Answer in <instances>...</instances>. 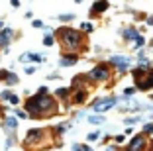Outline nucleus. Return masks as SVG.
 <instances>
[{
  "instance_id": "f257e3e1",
  "label": "nucleus",
  "mask_w": 153,
  "mask_h": 151,
  "mask_svg": "<svg viewBox=\"0 0 153 151\" xmlns=\"http://www.w3.org/2000/svg\"><path fill=\"white\" fill-rule=\"evenodd\" d=\"M26 110L32 118H43V116H53L57 112V102L47 94H37L26 102Z\"/></svg>"
},
{
  "instance_id": "f03ea898",
  "label": "nucleus",
  "mask_w": 153,
  "mask_h": 151,
  "mask_svg": "<svg viewBox=\"0 0 153 151\" xmlns=\"http://www.w3.org/2000/svg\"><path fill=\"white\" fill-rule=\"evenodd\" d=\"M57 39H59V43L63 45L65 49H69V51H79V49L85 47V37H82V33H79V31L73 30V28H61V30H57Z\"/></svg>"
},
{
  "instance_id": "7ed1b4c3",
  "label": "nucleus",
  "mask_w": 153,
  "mask_h": 151,
  "mask_svg": "<svg viewBox=\"0 0 153 151\" xmlns=\"http://www.w3.org/2000/svg\"><path fill=\"white\" fill-rule=\"evenodd\" d=\"M88 79H90V80H106V79H110V73H108V69H106V65L94 67V69L90 71Z\"/></svg>"
},
{
  "instance_id": "20e7f679",
  "label": "nucleus",
  "mask_w": 153,
  "mask_h": 151,
  "mask_svg": "<svg viewBox=\"0 0 153 151\" xmlns=\"http://www.w3.org/2000/svg\"><path fill=\"white\" fill-rule=\"evenodd\" d=\"M116 98H104V100H100V102H96V104H92V110L94 112H106V110H110L112 106H116Z\"/></svg>"
},
{
  "instance_id": "39448f33",
  "label": "nucleus",
  "mask_w": 153,
  "mask_h": 151,
  "mask_svg": "<svg viewBox=\"0 0 153 151\" xmlns=\"http://www.w3.org/2000/svg\"><path fill=\"white\" fill-rule=\"evenodd\" d=\"M110 65L118 67L120 71H128L130 69V59L128 57H110Z\"/></svg>"
},
{
  "instance_id": "423d86ee",
  "label": "nucleus",
  "mask_w": 153,
  "mask_h": 151,
  "mask_svg": "<svg viewBox=\"0 0 153 151\" xmlns=\"http://www.w3.org/2000/svg\"><path fill=\"white\" fill-rule=\"evenodd\" d=\"M143 145H145V133H137V135L131 139V143H130V147H128V151H140Z\"/></svg>"
},
{
  "instance_id": "0eeeda50",
  "label": "nucleus",
  "mask_w": 153,
  "mask_h": 151,
  "mask_svg": "<svg viewBox=\"0 0 153 151\" xmlns=\"http://www.w3.org/2000/svg\"><path fill=\"white\" fill-rule=\"evenodd\" d=\"M43 138H45V132H43V129H30L26 139H27V143H39Z\"/></svg>"
},
{
  "instance_id": "6e6552de",
  "label": "nucleus",
  "mask_w": 153,
  "mask_h": 151,
  "mask_svg": "<svg viewBox=\"0 0 153 151\" xmlns=\"http://www.w3.org/2000/svg\"><path fill=\"white\" fill-rule=\"evenodd\" d=\"M86 96H88V92H86V89H85V86L73 92V100H75V102H79V104H82V102H85V100H86Z\"/></svg>"
},
{
  "instance_id": "1a4fd4ad",
  "label": "nucleus",
  "mask_w": 153,
  "mask_h": 151,
  "mask_svg": "<svg viewBox=\"0 0 153 151\" xmlns=\"http://www.w3.org/2000/svg\"><path fill=\"white\" fill-rule=\"evenodd\" d=\"M106 8H108V2H106V0H100V2L92 4V8H90V16H94V14H100V12H104Z\"/></svg>"
},
{
  "instance_id": "9d476101",
  "label": "nucleus",
  "mask_w": 153,
  "mask_h": 151,
  "mask_svg": "<svg viewBox=\"0 0 153 151\" xmlns=\"http://www.w3.org/2000/svg\"><path fill=\"white\" fill-rule=\"evenodd\" d=\"M20 61H33V63H39V61H41V55H37V53H24L22 57H20Z\"/></svg>"
},
{
  "instance_id": "9b49d317",
  "label": "nucleus",
  "mask_w": 153,
  "mask_h": 151,
  "mask_svg": "<svg viewBox=\"0 0 153 151\" xmlns=\"http://www.w3.org/2000/svg\"><path fill=\"white\" fill-rule=\"evenodd\" d=\"M75 61H76V55H67V57L61 59V65L63 67H71V65H75Z\"/></svg>"
},
{
  "instance_id": "f8f14e48",
  "label": "nucleus",
  "mask_w": 153,
  "mask_h": 151,
  "mask_svg": "<svg viewBox=\"0 0 153 151\" xmlns=\"http://www.w3.org/2000/svg\"><path fill=\"white\" fill-rule=\"evenodd\" d=\"M124 37H126V39H137V37H140V33H137V30L130 28V30L124 31Z\"/></svg>"
},
{
  "instance_id": "ddd939ff",
  "label": "nucleus",
  "mask_w": 153,
  "mask_h": 151,
  "mask_svg": "<svg viewBox=\"0 0 153 151\" xmlns=\"http://www.w3.org/2000/svg\"><path fill=\"white\" fill-rule=\"evenodd\" d=\"M10 36H12V31H10V30H4V31H2V33H0V45H6V43H8Z\"/></svg>"
},
{
  "instance_id": "4468645a",
  "label": "nucleus",
  "mask_w": 153,
  "mask_h": 151,
  "mask_svg": "<svg viewBox=\"0 0 153 151\" xmlns=\"http://www.w3.org/2000/svg\"><path fill=\"white\" fill-rule=\"evenodd\" d=\"M55 92H57L59 98H67V96H69V89H57Z\"/></svg>"
},
{
  "instance_id": "2eb2a0df",
  "label": "nucleus",
  "mask_w": 153,
  "mask_h": 151,
  "mask_svg": "<svg viewBox=\"0 0 153 151\" xmlns=\"http://www.w3.org/2000/svg\"><path fill=\"white\" fill-rule=\"evenodd\" d=\"M90 124H104L102 116H90Z\"/></svg>"
},
{
  "instance_id": "dca6fc26",
  "label": "nucleus",
  "mask_w": 153,
  "mask_h": 151,
  "mask_svg": "<svg viewBox=\"0 0 153 151\" xmlns=\"http://www.w3.org/2000/svg\"><path fill=\"white\" fill-rule=\"evenodd\" d=\"M6 83H8V85H14V83H18V77L12 75V73H8V77H6Z\"/></svg>"
},
{
  "instance_id": "f3484780",
  "label": "nucleus",
  "mask_w": 153,
  "mask_h": 151,
  "mask_svg": "<svg viewBox=\"0 0 153 151\" xmlns=\"http://www.w3.org/2000/svg\"><path fill=\"white\" fill-rule=\"evenodd\" d=\"M73 149H75V151H92L90 147H86V145H73Z\"/></svg>"
},
{
  "instance_id": "a211bd4d",
  "label": "nucleus",
  "mask_w": 153,
  "mask_h": 151,
  "mask_svg": "<svg viewBox=\"0 0 153 151\" xmlns=\"http://www.w3.org/2000/svg\"><path fill=\"white\" fill-rule=\"evenodd\" d=\"M143 43H145V41H143V37L140 36V37H137V39H135V45H134V47H135V49H140V47H141V45H143Z\"/></svg>"
},
{
  "instance_id": "6ab92c4d",
  "label": "nucleus",
  "mask_w": 153,
  "mask_h": 151,
  "mask_svg": "<svg viewBox=\"0 0 153 151\" xmlns=\"http://www.w3.org/2000/svg\"><path fill=\"white\" fill-rule=\"evenodd\" d=\"M43 43L47 45V47H49V45H53V37H51V36H45L43 37Z\"/></svg>"
},
{
  "instance_id": "aec40b11",
  "label": "nucleus",
  "mask_w": 153,
  "mask_h": 151,
  "mask_svg": "<svg viewBox=\"0 0 153 151\" xmlns=\"http://www.w3.org/2000/svg\"><path fill=\"white\" fill-rule=\"evenodd\" d=\"M6 126H8V128H16V120H14V118H8V120H6Z\"/></svg>"
},
{
  "instance_id": "412c9836",
  "label": "nucleus",
  "mask_w": 153,
  "mask_h": 151,
  "mask_svg": "<svg viewBox=\"0 0 153 151\" xmlns=\"http://www.w3.org/2000/svg\"><path fill=\"white\" fill-rule=\"evenodd\" d=\"M134 92H135V89H126V90H124V94H126V96H131Z\"/></svg>"
},
{
  "instance_id": "4be33fe9",
  "label": "nucleus",
  "mask_w": 153,
  "mask_h": 151,
  "mask_svg": "<svg viewBox=\"0 0 153 151\" xmlns=\"http://www.w3.org/2000/svg\"><path fill=\"white\" fill-rule=\"evenodd\" d=\"M94 139H98V133H90V135H88V141H94Z\"/></svg>"
},
{
  "instance_id": "5701e85b",
  "label": "nucleus",
  "mask_w": 153,
  "mask_h": 151,
  "mask_svg": "<svg viewBox=\"0 0 153 151\" xmlns=\"http://www.w3.org/2000/svg\"><path fill=\"white\" fill-rule=\"evenodd\" d=\"M8 100H10L12 104H18V96H14V94H10V98H8Z\"/></svg>"
},
{
  "instance_id": "b1692460",
  "label": "nucleus",
  "mask_w": 153,
  "mask_h": 151,
  "mask_svg": "<svg viewBox=\"0 0 153 151\" xmlns=\"http://www.w3.org/2000/svg\"><path fill=\"white\" fill-rule=\"evenodd\" d=\"M6 77H8V71H0V80H6Z\"/></svg>"
},
{
  "instance_id": "393cba45",
  "label": "nucleus",
  "mask_w": 153,
  "mask_h": 151,
  "mask_svg": "<svg viewBox=\"0 0 153 151\" xmlns=\"http://www.w3.org/2000/svg\"><path fill=\"white\" fill-rule=\"evenodd\" d=\"M82 30L85 31H92V26H90V24H82Z\"/></svg>"
},
{
  "instance_id": "a878e982",
  "label": "nucleus",
  "mask_w": 153,
  "mask_h": 151,
  "mask_svg": "<svg viewBox=\"0 0 153 151\" xmlns=\"http://www.w3.org/2000/svg\"><path fill=\"white\" fill-rule=\"evenodd\" d=\"M153 132V124H147L145 126V133H151Z\"/></svg>"
},
{
  "instance_id": "bb28decb",
  "label": "nucleus",
  "mask_w": 153,
  "mask_h": 151,
  "mask_svg": "<svg viewBox=\"0 0 153 151\" xmlns=\"http://www.w3.org/2000/svg\"><path fill=\"white\" fill-rule=\"evenodd\" d=\"M73 18H75L73 14H65V16H61V20H73Z\"/></svg>"
},
{
  "instance_id": "cd10ccee",
  "label": "nucleus",
  "mask_w": 153,
  "mask_h": 151,
  "mask_svg": "<svg viewBox=\"0 0 153 151\" xmlns=\"http://www.w3.org/2000/svg\"><path fill=\"white\" fill-rule=\"evenodd\" d=\"M116 141H118V143H124V141H126V138H124V135H118Z\"/></svg>"
},
{
  "instance_id": "c85d7f7f",
  "label": "nucleus",
  "mask_w": 153,
  "mask_h": 151,
  "mask_svg": "<svg viewBox=\"0 0 153 151\" xmlns=\"http://www.w3.org/2000/svg\"><path fill=\"white\" fill-rule=\"evenodd\" d=\"M33 71H36V69H33V67H26V73H27V75H32Z\"/></svg>"
},
{
  "instance_id": "c756f323",
  "label": "nucleus",
  "mask_w": 153,
  "mask_h": 151,
  "mask_svg": "<svg viewBox=\"0 0 153 151\" xmlns=\"http://www.w3.org/2000/svg\"><path fill=\"white\" fill-rule=\"evenodd\" d=\"M10 4H12V6H16V8H18V6H20V0H10Z\"/></svg>"
},
{
  "instance_id": "7c9ffc66",
  "label": "nucleus",
  "mask_w": 153,
  "mask_h": 151,
  "mask_svg": "<svg viewBox=\"0 0 153 151\" xmlns=\"http://www.w3.org/2000/svg\"><path fill=\"white\" fill-rule=\"evenodd\" d=\"M147 22H149V24H153V18H149V20H147Z\"/></svg>"
},
{
  "instance_id": "2f4dec72",
  "label": "nucleus",
  "mask_w": 153,
  "mask_h": 151,
  "mask_svg": "<svg viewBox=\"0 0 153 151\" xmlns=\"http://www.w3.org/2000/svg\"><path fill=\"white\" fill-rule=\"evenodd\" d=\"M151 100H153V96H151Z\"/></svg>"
}]
</instances>
